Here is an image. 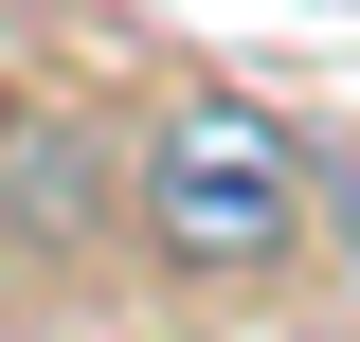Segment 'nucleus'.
I'll return each instance as SVG.
<instances>
[{
  "mask_svg": "<svg viewBox=\"0 0 360 342\" xmlns=\"http://www.w3.org/2000/svg\"><path fill=\"white\" fill-rule=\"evenodd\" d=\"M127 198H144V253L162 270H217L234 289V270H288V234H307V144L270 108H234V90H180L144 127Z\"/></svg>",
  "mask_w": 360,
  "mask_h": 342,
  "instance_id": "1",
  "label": "nucleus"
},
{
  "mask_svg": "<svg viewBox=\"0 0 360 342\" xmlns=\"http://www.w3.org/2000/svg\"><path fill=\"white\" fill-rule=\"evenodd\" d=\"M18 216H37V234H54V216H90V144H37V163H18Z\"/></svg>",
  "mask_w": 360,
  "mask_h": 342,
  "instance_id": "2",
  "label": "nucleus"
}]
</instances>
